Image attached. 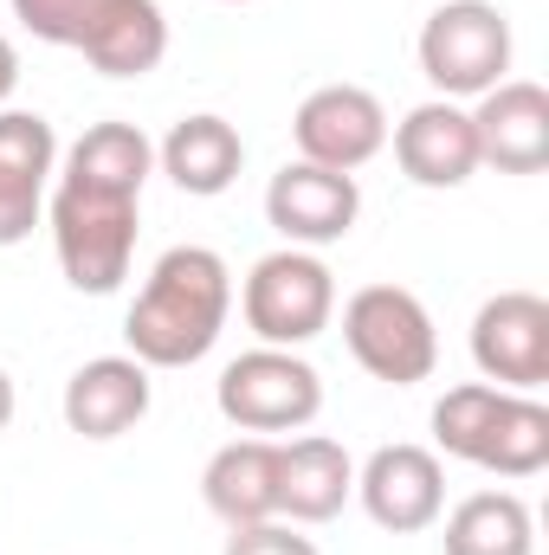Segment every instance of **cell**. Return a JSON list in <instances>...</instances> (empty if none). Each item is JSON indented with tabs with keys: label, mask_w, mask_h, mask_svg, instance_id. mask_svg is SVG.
Returning a JSON list of instances; mask_svg holds the SVG:
<instances>
[{
	"label": "cell",
	"mask_w": 549,
	"mask_h": 555,
	"mask_svg": "<svg viewBox=\"0 0 549 555\" xmlns=\"http://www.w3.org/2000/svg\"><path fill=\"white\" fill-rule=\"evenodd\" d=\"M362 214V188L356 175H336V168H317V162H284L272 181H266V220L284 233V246H336L349 240Z\"/></svg>",
	"instance_id": "obj_12"
},
{
	"label": "cell",
	"mask_w": 549,
	"mask_h": 555,
	"mask_svg": "<svg viewBox=\"0 0 549 555\" xmlns=\"http://www.w3.org/2000/svg\"><path fill=\"white\" fill-rule=\"evenodd\" d=\"M220 414L233 420L240 433H304L310 420L323 414V375L297 356V349H246L240 362L220 369V388H214Z\"/></svg>",
	"instance_id": "obj_8"
},
{
	"label": "cell",
	"mask_w": 549,
	"mask_h": 555,
	"mask_svg": "<svg viewBox=\"0 0 549 555\" xmlns=\"http://www.w3.org/2000/svg\"><path fill=\"white\" fill-rule=\"evenodd\" d=\"M227 555H317L310 537H297L291 524H246V530H233L227 537Z\"/></svg>",
	"instance_id": "obj_21"
},
{
	"label": "cell",
	"mask_w": 549,
	"mask_h": 555,
	"mask_svg": "<svg viewBox=\"0 0 549 555\" xmlns=\"http://www.w3.org/2000/svg\"><path fill=\"white\" fill-rule=\"evenodd\" d=\"M395 162L413 188H465L478 175V137L472 111L452 98H426L395 124Z\"/></svg>",
	"instance_id": "obj_15"
},
{
	"label": "cell",
	"mask_w": 549,
	"mask_h": 555,
	"mask_svg": "<svg viewBox=\"0 0 549 555\" xmlns=\"http://www.w3.org/2000/svg\"><path fill=\"white\" fill-rule=\"evenodd\" d=\"M7 420H13V375L0 369V433H7Z\"/></svg>",
	"instance_id": "obj_23"
},
{
	"label": "cell",
	"mask_w": 549,
	"mask_h": 555,
	"mask_svg": "<svg viewBox=\"0 0 549 555\" xmlns=\"http://www.w3.org/2000/svg\"><path fill=\"white\" fill-rule=\"evenodd\" d=\"M65 426L78 439H124L149 414V369L137 356H98L65 382Z\"/></svg>",
	"instance_id": "obj_18"
},
{
	"label": "cell",
	"mask_w": 549,
	"mask_h": 555,
	"mask_svg": "<svg viewBox=\"0 0 549 555\" xmlns=\"http://www.w3.org/2000/svg\"><path fill=\"white\" fill-rule=\"evenodd\" d=\"M155 162H162V175H168L181 194L214 201V194H227V188L240 181V168H246V142H240V130H233L227 117L201 111V117H181L168 137L155 142Z\"/></svg>",
	"instance_id": "obj_19"
},
{
	"label": "cell",
	"mask_w": 549,
	"mask_h": 555,
	"mask_svg": "<svg viewBox=\"0 0 549 555\" xmlns=\"http://www.w3.org/2000/svg\"><path fill=\"white\" fill-rule=\"evenodd\" d=\"M420 72L439 98H485L511 78V20L491 0H446L420 26Z\"/></svg>",
	"instance_id": "obj_5"
},
{
	"label": "cell",
	"mask_w": 549,
	"mask_h": 555,
	"mask_svg": "<svg viewBox=\"0 0 549 555\" xmlns=\"http://www.w3.org/2000/svg\"><path fill=\"white\" fill-rule=\"evenodd\" d=\"M149 175H155V142L137 124H91L65 149V168L52 175L46 194V227L72 291L111 297L130 278Z\"/></svg>",
	"instance_id": "obj_1"
},
{
	"label": "cell",
	"mask_w": 549,
	"mask_h": 555,
	"mask_svg": "<svg viewBox=\"0 0 549 555\" xmlns=\"http://www.w3.org/2000/svg\"><path fill=\"white\" fill-rule=\"evenodd\" d=\"M343 343L349 356L388 382V388H413L433 375L439 362V336H433V317L426 304L401 291V284H362L349 304H343Z\"/></svg>",
	"instance_id": "obj_7"
},
{
	"label": "cell",
	"mask_w": 549,
	"mask_h": 555,
	"mask_svg": "<svg viewBox=\"0 0 549 555\" xmlns=\"http://www.w3.org/2000/svg\"><path fill=\"white\" fill-rule=\"evenodd\" d=\"M433 439L446 459H465L491 478H537L549 465V408L491 382H459L433 408Z\"/></svg>",
	"instance_id": "obj_3"
},
{
	"label": "cell",
	"mask_w": 549,
	"mask_h": 555,
	"mask_svg": "<svg viewBox=\"0 0 549 555\" xmlns=\"http://www.w3.org/2000/svg\"><path fill=\"white\" fill-rule=\"evenodd\" d=\"M227 7H246V0H227Z\"/></svg>",
	"instance_id": "obj_24"
},
{
	"label": "cell",
	"mask_w": 549,
	"mask_h": 555,
	"mask_svg": "<svg viewBox=\"0 0 549 555\" xmlns=\"http://www.w3.org/2000/svg\"><path fill=\"white\" fill-rule=\"evenodd\" d=\"M356 498V459L330 433L278 439V517L291 524H330Z\"/></svg>",
	"instance_id": "obj_16"
},
{
	"label": "cell",
	"mask_w": 549,
	"mask_h": 555,
	"mask_svg": "<svg viewBox=\"0 0 549 555\" xmlns=\"http://www.w3.org/2000/svg\"><path fill=\"white\" fill-rule=\"evenodd\" d=\"M233 317V272L214 246H168L124 317V343L142 369H194L214 356Z\"/></svg>",
	"instance_id": "obj_2"
},
{
	"label": "cell",
	"mask_w": 549,
	"mask_h": 555,
	"mask_svg": "<svg viewBox=\"0 0 549 555\" xmlns=\"http://www.w3.org/2000/svg\"><path fill=\"white\" fill-rule=\"evenodd\" d=\"M240 310H246V330L266 343V349H304L330 330L336 317V278L317 253L304 246H278L266 253L253 272H246V291H240Z\"/></svg>",
	"instance_id": "obj_6"
},
{
	"label": "cell",
	"mask_w": 549,
	"mask_h": 555,
	"mask_svg": "<svg viewBox=\"0 0 549 555\" xmlns=\"http://www.w3.org/2000/svg\"><path fill=\"white\" fill-rule=\"evenodd\" d=\"M291 137H297V162L356 175L362 162H375L388 149V111L362 85H323V91H310L297 104Z\"/></svg>",
	"instance_id": "obj_10"
},
{
	"label": "cell",
	"mask_w": 549,
	"mask_h": 555,
	"mask_svg": "<svg viewBox=\"0 0 549 555\" xmlns=\"http://www.w3.org/2000/svg\"><path fill=\"white\" fill-rule=\"evenodd\" d=\"M472 362L491 388L537 395L549 382V304L537 291H498L472 317Z\"/></svg>",
	"instance_id": "obj_9"
},
{
	"label": "cell",
	"mask_w": 549,
	"mask_h": 555,
	"mask_svg": "<svg viewBox=\"0 0 549 555\" xmlns=\"http://www.w3.org/2000/svg\"><path fill=\"white\" fill-rule=\"evenodd\" d=\"M472 137L478 168L498 175H544L549 168V91L531 78H505L485 98H472Z\"/></svg>",
	"instance_id": "obj_14"
},
{
	"label": "cell",
	"mask_w": 549,
	"mask_h": 555,
	"mask_svg": "<svg viewBox=\"0 0 549 555\" xmlns=\"http://www.w3.org/2000/svg\"><path fill=\"white\" fill-rule=\"evenodd\" d=\"M356 498H362V511H369V524L375 530H388V537H420V530H433L439 524V511H446V465H439V452L433 446H382V452H369V465L356 472Z\"/></svg>",
	"instance_id": "obj_11"
},
{
	"label": "cell",
	"mask_w": 549,
	"mask_h": 555,
	"mask_svg": "<svg viewBox=\"0 0 549 555\" xmlns=\"http://www.w3.org/2000/svg\"><path fill=\"white\" fill-rule=\"evenodd\" d=\"M13 85H20V52H13V39L0 33V104L13 98Z\"/></svg>",
	"instance_id": "obj_22"
},
{
	"label": "cell",
	"mask_w": 549,
	"mask_h": 555,
	"mask_svg": "<svg viewBox=\"0 0 549 555\" xmlns=\"http://www.w3.org/2000/svg\"><path fill=\"white\" fill-rule=\"evenodd\" d=\"M201 498L207 511L227 524V530H246V524H272L278 517V439H227L207 472H201Z\"/></svg>",
	"instance_id": "obj_17"
},
{
	"label": "cell",
	"mask_w": 549,
	"mask_h": 555,
	"mask_svg": "<svg viewBox=\"0 0 549 555\" xmlns=\"http://www.w3.org/2000/svg\"><path fill=\"white\" fill-rule=\"evenodd\" d=\"M446 555H537V517L518 491H472L446 517Z\"/></svg>",
	"instance_id": "obj_20"
},
{
	"label": "cell",
	"mask_w": 549,
	"mask_h": 555,
	"mask_svg": "<svg viewBox=\"0 0 549 555\" xmlns=\"http://www.w3.org/2000/svg\"><path fill=\"white\" fill-rule=\"evenodd\" d=\"M59 175V137L39 111H0V246L33 240Z\"/></svg>",
	"instance_id": "obj_13"
},
{
	"label": "cell",
	"mask_w": 549,
	"mask_h": 555,
	"mask_svg": "<svg viewBox=\"0 0 549 555\" xmlns=\"http://www.w3.org/2000/svg\"><path fill=\"white\" fill-rule=\"evenodd\" d=\"M13 20L65 52H85L104 78H149L168 59V20L155 0H13Z\"/></svg>",
	"instance_id": "obj_4"
}]
</instances>
